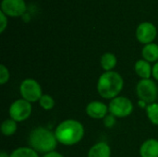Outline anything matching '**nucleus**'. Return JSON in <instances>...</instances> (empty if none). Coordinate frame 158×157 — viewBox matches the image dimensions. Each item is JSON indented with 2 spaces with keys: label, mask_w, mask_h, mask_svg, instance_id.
Segmentation results:
<instances>
[{
  "label": "nucleus",
  "mask_w": 158,
  "mask_h": 157,
  "mask_svg": "<svg viewBox=\"0 0 158 157\" xmlns=\"http://www.w3.org/2000/svg\"><path fill=\"white\" fill-rule=\"evenodd\" d=\"M146 114L151 121L152 124L158 125V104L153 103L150 105H147L146 106Z\"/></svg>",
  "instance_id": "obj_18"
},
{
  "label": "nucleus",
  "mask_w": 158,
  "mask_h": 157,
  "mask_svg": "<svg viewBox=\"0 0 158 157\" xmlns=\"http://www.w3.org/2000/svg\"><path fill=\"white\" fill-rule=\"evenodd\" d=\"M7 16L0 11V33H3L7 27Z\"/></svg>",
  "instance_id": "obj_22"
},
{
  "label": "nucleus",
  "mask_w": 158,
  "mask_h": 157,
  "mask_svg": "<svg viewBox=\"0 0 158 157\" xmlns=\"http://www.w3.org/2000/svg\"><path fill=\"white\" fill-rule=\"evenodd\" d=\"M55 134L59 143L71 146L79 143L84 136L83 125L75 119L62 121L56 129Z\"/></svg>",
  "instance_id": "obj_1"
},
{
  "label": "nucleus",
  "mask_w": 158,
  "mask_h": 157,
  "mask_svg": "<svg viewBox=\"0 0 158 157\" xmlns=\"http://www.w3.org/2000/svg\"><path fill=\"white\" fill-rule=\"evenodd\" d=\"M57 143L55 132L44 127L34 129L29 136L30 146L37 153L44 155L54 152Z\"/></svg>",
  "instance_id": "obj_2"
},
{
  "label": "nucleus",
  "mask_w": 158,
  "mask_h": 157,
  "mask_svg": "<svg viewBox=\"0 0 158 157\" xmlns=\"http://www.w3.org/2000/svg\"><path fill=\"white\" fill-rule=\"evenodd\" d=\"M152 76L154 77V79H156V81H158V61L154 65V67H153Z\"/></svg>",
  "instance_id": "obj_23"
},
{
  "label": "nucleus",
  "mask_w": 158,
  "mask_h": 157,
  "mask_svg": "<svg viewBox=\"0 0 158 157\" xmlns=\"http://www.w3.org/2000/svg\"><path fill=\"white\" fill-rule=\"evenodd\" d=\"M19 93L22 99L30 102L35 103L39 102L40 98L43 96L42 88L39 82L33 79L24 80L19 86Z\"/></svg>",
  "instance_id": "obj_5"
},
{
  "label": "nucleus",
  "mask_w": 158,
  "mask_h": 157,
  "mask_svg": "<svg viewBox=\"0 0 158 157\" xmlns=\"http://www.w3.org/2000/svg\"><path fill=\"white\" fill-rule=\"evenodd\" d=\"M10 157H39V155L31 147H19L11 153Z\"/></svg>",
  "instance_id": "obj_17"
},
{
  "label": "nucleus",
  "mask_w": 158,
  "mask_h": 157,
  "mask_svg": "<svg viewBox=\"0 0 158 157\" xmlns=\"http://www.w3.org/2000/svg\"><path fill=\"white\" fill-rule=\"evenodd\" d=\"M134 69H135L136 74L140 78H142V80H146V79H150L152 75L153 68L151 67L148 61L144 59H140L135 63Z\"/></svg>",
  "instance_id": "obj_13"
},
{
  "label": "nucleus",
  "mask_w": 158,
  "mask_h": 157,
  "mask_svg": "<svg viewBox=\"0 0 158 157\" xmlns=\"http://www.w3.org/2000/svg\"><path fill=\"white\" fill-rule=\"evenodd\" d=\"M157 35L156 27L151 22L141 23L136 30V38L143 44L152 43Z\"/></svg>",
  "instance_id": "obj_8"
},
{
  "label": "nucleus",
  "mask_w": 158,
  "mask_h": 157,
  "mask_svg": "<svg viewBox=\"0 0 158 157\" xmlns=\"http://www.w3.org/2000/svg\"><path fill=\"white\" fill-rule=\"evenodd\" d=\"M140 155L142 157H158L157 140H146L140 148Z\"/></svg>",
  "instance_id": "obj_11"
},
{
  "label": "nucleus",
  "mask_w": 158,
  "mask_h": 157,
  "mask_svg": "<svg viewBox=\"0 0 158 157\" xmlns=\"http://www.w3.org/2000/svg\"><path fill=\"white\" fill-rule=\"evenodd\" d=\"M31 111L32 106L30 102L24 99H18L10 105L9 116L16 122H21L30 118Z\"/></svg>",
  "instance_id": "obj_7"
},
{
  "label": "nucleus",
  "mask_w": 158,
  "mask_h": 157,
  "mask_svg": "<svg viewBox=\"0 0 158 157\" xmlns=\"http://www.w3.org/2000/svg\"><path fill=\"white\" fill-rule=\"evenodd\" d=\"M104 124L106 128L110 129L113 128L116 124V117H114L113 115H107L105 118H104Z\"/></svg>",
  "instance_id": "obj_21"
},
{
  "label": "nucleus",
  "mask_w": 158,
  "mask_h": 157,
  "mask_svg": "<svg viewBox=\"0 0 158 157\" xmlns=\"http://www.w3.org/2000/svg\"><path fill=\"white\" fill-rule=\"evenodd\" d=\"M9 71L7 68H6L5 65H0V84L4 85L6 84L9 80Z\"/></svg>",
  "instance_id": "obj_20"
},
{
  "label": "nucleus",
  "mask_w": 158,
  "mask_h": 157,
  "mask_svg": "<svg viewBox=\"0 0 158 157\" xmlns=\"http://www.w3.org/2000/svg\"><path fill=\"white\" fill-rule=\"evenodd\" d=\"M136 93L141 101L147 105L155 103L158 96V88L151 79L141 80L136 86Z\"/></svg>",
  "instance_id": "obj_4"
},
{
  "label": "nucleus",
  "mask_w": 158,
  "mask_h": 157,
  "mask_svg": "<svg viewBox=\"0 0 158 157\" xmlns=\"http://www.w3.org/2000/svg\"><path fill=\"white\" fill-rule=\"evenodd\" d=\"M117 56L113 54V53H105L102 56H101V67L104 70L106 71H112L115 67L117 66Z\"/></svg>",
  "instance_id": "obj_15"
},
{
  "label": "nucleus",
  "mask_w": 158,
  "mask_h": 157,
  "mask_svg": "<svg viewBox=\"0 0 158 157\" xmlns=\"http://www.w3.org/2000/svg\"><path fill=\"white\" fill-rule=\"evenodd\" d=\"M109 112L108 106L100 101H93L86 106V114L94 119H102L107 116Z\"/></svg>",
  "instance_id": "obj_10"
},
{
  "label": "nucleus",
  "mask_w": 158,
  "mask_h": 157,
  "mask_svg": "<svg viewBox=\"0 0 158 157\" xmlns=\"http://www.w3.org/2000/svg\"><path fill=\"white\" fill-rule=\"evenodd\" d=\"M111 149L108 143L100 142L91 147L88 152V157H110Z\"/></svg>",
  "instance_id": "obj_12"
},
{
  "label": "nucleus",
  "mask_w": 158,
  "mask_h": 157,
  "mask_svg": "<svg viewBox=\"0 0 158 157\" xmlns=\"http://www.w3.org/2000/svg\"><path fill=\"white\" fill-rule=\"evenodd\" d=\"M17 130V122L12 118L6 119L1 124V132L4 136H12Z\"/></svg>",
  "instance_id": "obj_16"
},
{
  "label": "nucleus",
  "mask_w": 158,
  "mask_h": 157,
  "mask_svg": "<svg viewBox=\"0 0 158 157\" xmlns=\"http://www.w3.org/2000/svg\"><path fill=\"white\" fill-rule=\"evenodd\" d=\"M142 55L144 60L151 62H157L158 61V44L156 43H148L145 44L142 50Z\"/></svg>",
  "instance_id": "obj_14"
},
{
  "label": "nucleus",
  "mask_w": 158,
  "mask_h": 157,
  "mask_svg": "<svg viewBox=\"0 0 158 157\" xmlns=\"http://www.w3.org/2000/svg\"><path fill=\"white\" fill-rule=\"evenodd\" d=\"M123 79L116 71H106L97 81V92L105 99H114L118 96L123 89Z\"/></svg>",
  "instance_id": "obj_3"
},
{
  "label": "nucleus",
  "mask_w": 158,
  "mask_h": 157,
  "mask_svg": "<svg viewBox=\"0 0 158 157\" xmlns=\"http://www.w3.org/2000/svg\"><path fill=\"white\" fill-rule=\"evenodd\" d=\"M43 157H64L61 154L57 153V152H52V153H49V154H46L44 155Z\"/></svg>",
  "instance_id": "obj_24"
},
{
  "label": "nucleus",
  "mask_w": 158,
  "mask_h": 157,
  "mask_svg": "<svg viewBox=\"0 0 158 157\" xmlns=\"http://www.w3.org/2000/svg\"><path fill=\"white\" fill-rule=\"evenodd\" d=\"M24 0H2L1 11L8 17H20L26 12Z\"/></svg>",
  "instance_id": "obj_9"
},
{
  "label": "nucleus",
  "mask_w": 158,
  "mask_h": 157,
  "mask_svg": "<svg viewBox=\"0 0 158 157\" xmlns=\"http://www.w3.org/2000/svg\"><path fill=\"white\" fill-rule=\"evenodd\" d=\"M40 106L44 110H50L55 106V100L49 94H43L39 100Z\"/></svg>",
  "instance_id": "obj_19"
},
{
  "label": "nucleus",
  "mask_w": 158,
  "mask_h": 157,
  "mask_svg": "<svg viewBox=\"0 0 158 157\" xmlns=\"http://www.w3.org/2000/svg\"><path fill=\"white\" fill-rule=\"evenodd\" d=\"M108 110L116 118H126L132 113L133 104L127 97L118 96L110 101Z\"/></svg>",
  "instance_id": "obj_6"
},
{
  "label": "nucleus",
  "mask_w": 158,
  "mask_h": 157,
  "mask_svg": "<svg viewBox=\"0 0 158 157\" xmlns=\"http://www.w3.org/2000/svg\"><path fill=\"white\" fill-rule=\"evenodd\" d=\"M0 157H10V155H8L6 152L2 151V152L0 153Z\"/></svg>",
  "instance_id": "obj_25"
}]
</instances>
